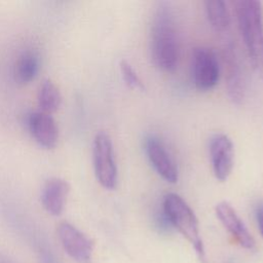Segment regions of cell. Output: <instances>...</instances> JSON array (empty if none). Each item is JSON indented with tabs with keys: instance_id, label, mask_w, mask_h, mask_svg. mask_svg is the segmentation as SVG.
<instances>
[{
	"instance_id": "ba28073f",
	"label": "cell",
	"mask_w": 263,
	"mask_h": 263,
	"mask_svg": "<svg viewBox=\"0 0 263 263\" xmlns=\"http://www.w3.org/2000/svg\"><path fill=\"white\" fill-rule=\"evenodd\" d=\"M146 156L154 171L168 183H176L179 179V171L163 141L155 136L148 135L144 141Z\"/></svg>"
},
{
	"instance_id": "4fadbf2b",
	"label": "cell",
	"mask_w": 263,
	"mask_h": 263,
	"mask_svg": "<svg viewBox=\"0 0 263 263\" xmlns=\"http://www.w3.org/2000/svg\"><path fill=\"white\" fill-rule=\"evenodd\" d=\"M40 57L33 49L18 54L13 65V78L20 84H28L36 78L40 70Z\"/></svg>"
},
{
	"instance_id": "3957f363",
	"label": "cell",
	"mask_w": 263,
	"mask_h": 263,
	"mask_svg": "<svg viewBox=\"0 0 263 263\" xmlns=\"http://www.w3.org/2000/svg\"><path fill=\"white\" fill-rule=\"evenodd\" d=\"M162 211L167 223L189 241L198 258L203 261L204 247L199 233L198 221L189 204L177 193L170 192L163 197Z\"/></svg>"
},
{
	"instance_id": "2e32d148",
	"label": "cell",
	"mask_w": 263,
	"mask_h": 263,
	"mask_svg": "<svg viewBox=\"0 0 263 263\" xmlns=\"http://www.w3.org/2000/svg\"><path fill=\"white\" fill-rule=\"evenodd\" d=\"M120 73L124 83L134 90H145V86L133 66L127 61L120 62Z\"/></svg>"
},
{
	"instance_id": "ac0fdd59",
	"label": "cell",
	"mask_w": 263,
	"mask_h": 263,
	"mask_svg": "<svg viewBox=\"0 0 263 263\" xmlns=\"http://www.w3.org/2000/svg\"><path fill=\"white\" fill-rule=\"evenodd\" d=\"M0 263H14V262L3 253H0Z\"/></svg>"
},
{
	"instance_id": "5bb4252c",
	"label": "cell",
	"mask_w": 263,
	"mask_h": 263,
	"mask_svg": "<svg viewBox=\"0 0 263 263\" xmlns=\"http://www.w3.org/2000/svg\"><path fill=\"white\" fill-rule=\"evenodd\" d=\"M204 10L212 29L221 35L228 33L230 29V13L226 2L222 0H209L204 2Z\"/></svg>"
},
{
	"instance_id": "5b68a950",
	"label": "cell",
	"mask_w": 263,
	"mask_h": 263,
	"mask_svg": "<svg viewBox=\"0 0 263 263\" xmlns=\"http://www.w3.org/2000/svg\"><path fill=\"white\" fill-rule=\"evenodd\" d=\"M191 75L199 91L212 90L220 79V63L215 51L206 46H197L192 51Z\"/></svg>"
},
{
	"instance_id": "e0dca14e",
	"label": "cell",
	"mask_w": 263,
	"mask_h": 263,
	"mask_svg": "<svg viewBox=\"0 0 263 263\" xmlns=\"http://www.w3.org/2000/svg\"><path fill=\"white\" fill-rule=\"evenodd\" d=\"M256 220L258 224V228L260 230V233L263 236V204H260L256 209Z\"/></svg>"
},
{
	"instance_id": "8992f818",
	"label": "cell",
	"mask_w": 263,
	"mask_h": 263,
	"mask_svg": "<svg viewBox=\"0 0 263 263\" xmlns=\"http://www.w3.org/2000/svg\"><path fill=\"white\" fill-rule=\"evenodd\" d=\"M222 57L227 95L232 103L239 105L246 96V78L239 57L231 40L226 39Z\"/></svg>"
},
{
	"instance_id": "7a4b0ae2",
	"label": "cell",
	"mask_w": 263,
	"mask_h": 263,
	"mask_svg": "<svg viewBox=\"0 0 263 263\" xmlns=\"http://www.w3.org/2000/svg\"><path fill=\"white\" fill-rule=\"evenodd\" d=\"M237 27L253 66L263 69V6L260 1L234 3Z\"/></svg>"
},
{
	"instance_id": "9a60e30c",
	"label": "cell",
	"mask_w": 263,
	"mask_h": 263,
	"mask_svg": "<svg viewBox=\"0 0 263 263\" xmlns=\"http://www.w3.org/2000/svg\"><path fill=\"white\" fill-rule=\"evenodd\" d=\"M37 103L41 112L50 114L58 111L62 104V95L59 87L50 79H44L37 91Z\"/></svg>"
},
{
	"instance_id": "8fae6325",
	"label": "cell",
	"mask_w": 263,
	"mask_h": 263,
	"mask_svg": "<svg viewBox=\"0 0 263 263\" xmlns=\"http://www.w3.org/2000/svg\"><path fill=\"white\" fill-rule=\"evenodd\" d=\"M28 128L34 141L44 149H53L59 142V127L50 114L36 111L29 115Z\"/></svg>"
},
{
	"instance_id": "277c9868",
	"label": "cell",
	"mask_w": 263,
	"mask_h": 263,
	"mask_svg": "<svg viewBox=\"0 0 263 263\" xmlns=\"http://www.w3.org/2000/svg\"><path fill=\"white\" fill-rule=\"evenodd\" d=\"M92 165L100 185L107 190L115 189L118 181L115 152L110 136L104 130L97 133L92 140Z\"/></svg>"
},
{
	"instance_id": "9c48e42d",
	"label": "cell",
	"mask_w": 263,
	"mask_h": 263,
	"mask_svg": "<svg viewBox=\"0 0 263 263\" xmlns=\"http://www.w3.org/2000/svg\"><path fill=\"white\" fill-rule=\"evenodd\" d=\"M209 154L215 178L226 181L233 168L234 149L231 139L225 134H215L209 143Z\"/></svg>"
},
{
	"instance_id": "52a82bcc",
	"label": "cell",
	"mask_w": 263,
	"mask_h": 263,
	"mask_svg": "<svg viewBox=\"0 0 263 263\" xmlns=\"http://www.w3.org/2000/svg\"><path fill=\"white\" fill-rule=\"evenodd\" d=\"M58 236L65 252L77 263H89L92 257V240L70 222L63 221L57 228Z\"/></svg>"
},
{
	"instance_id": "7c38bea8",
	"label": "cell",
	"mask_w": 263,
	"mask_h": 263,
	"mask_svg": "<svg viewBox=\"0 0 263 263\" xmlns=\"http://www.w3.org/2000/svg\"><path fill=\"white\" fill-rule=\"evenodd\" d=\"M70 189V184L63 178L51 177L47 179L40 192L43 209L52 216L61 215L65 209Z\"/></svg>"
},
{
	"instance_id": "30bf717a",
	"label": "cell",
	"mask_w": 263,
	"mask_h": 263,
	"mask_svg": "<svg viewBox=\"0 0 263 263\" xmlns=\"http://www.w3.org/2000/svg\"><path fill=\"white\" fill-rule=\"evenodd\" d=\"M215 212L221 224L240 247L247 250L255 249L253 236L230 203L227 201L219 202L215 208Z\"/></svg>"
},
{
	"instance_id": "6da1fadb",
	"label": "cell",
	"mask_w": 263,
	"mask_h": 263,
	"mask_svg": "<svg viewBox=\"0 0 263 263\" xmlns=\"http://www.w3.org/2000/svg\"><path fill=\"white\" fill-rule=\"evenodd\" d=\"M150 52L153 64L163 72L176 70L180 55L176 18L167 3H160L151 25Z\"/></svg>"
}]
</instances>
